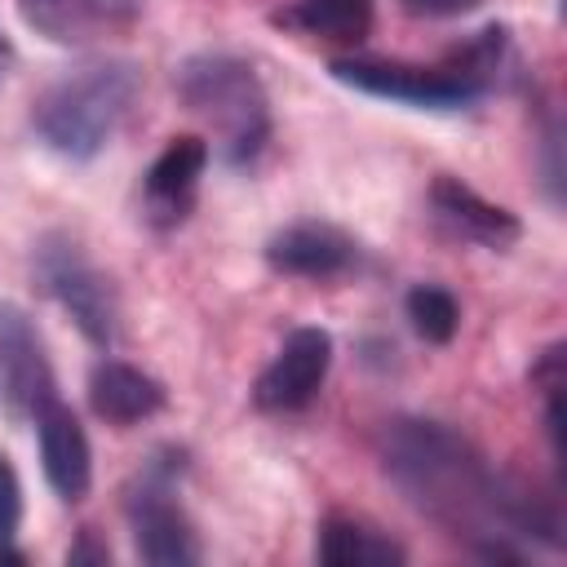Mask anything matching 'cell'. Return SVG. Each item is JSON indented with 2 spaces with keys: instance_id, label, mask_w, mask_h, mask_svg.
<instances>
[{
  "instance_id": "5b68a950",
  "label": "cell",
  "mask_w": 567,
  "mask_h": 567,
  "mask_svg": "<svg viewBox=\"0 0 567 567\" xmlns=\"http://www.w3.org/2000/svg\"><path fill=\"white\" fill-rule=\"evenodd\" d=\"M182 474H186V452L168 443V447H155L124 487L128 536H133L137 558L151 567H190L204 558L195 523L186 518L177 501Z\"/></svg>"
},
{
  "instance_id": "9c48e42d",
  "label": "cell",
  "mask_w": 567,
  "mask_h": 567,
  "mask_svg": "<svg viewBox=\"0 0 567 567\" xmlns=\"http://www.w3.org/2000/svg\"><path fill=\"white\" fill-rule=\"evenodd\" d=\"M261 257L275 275L328 284V279H346L363 266V244L332 221H288L266 239Z\"/></svg>"
},
{
  "instance_id": "ba28073f",
  "label": "cell",
  "mask_w": 567,
  "mask_h": 567,
  "mask_svg": "<svg viewBox=\"0 0 567 567\" xmlns=\"http://www.w3.org/2000/svg\"><path fill=\"white\" fill-rule=\"evenodd\" d=\"M332 368V332L319 323H301L284 337L275 359L252 381L257 412H301L328 381Z\"/></svg>"
},
{
  "instance_id": "603a6c76",
  "label": "cell",
  "mask_w": 567,
  "mask_h": 567,
  "mask_svg": "<svg viewBox=\"0 0 567 567\" xmlns=\"http://www.w3.org/2000/svg\"><path fill=\"white\" fill-rule=\"evenodd\" d=\"M13 62H18V49H13V40L0 31V84L9 80V71H13Z\"/></svg>"
},
{
  "instance_id": "7402d4cb",
  "label": "cell",
  "mask_w": 567,
  "mask_h": 567,
  "mask_svg": "<svg viewBox=\"0 0 567 567\" xmlns=\"http://www.w3.org/2000/svg\"><path fill=\"white\" fill-rule=\"evenodd\" d=\"M97 9H102V18H115V22H128L137 9H142V0H97Z\"/></svg>"
},
{
  "instance_id": "7a4b0ae2",
  "label": "cell",
  "mask_w": 567,
  "mask_h": 567,
  "mask_svg": "<svg viewBox=\"0 0 567 567\" xmlns=\"http://www.w3.org/2000/svg\"><path fill=\"white\" fill-rule=\"evenodd\" d=\"M509 66V27L492 22L447 49L439 62L399 58H332L328 75L368 97H390L416 111H465L496 89Z\"/></svg>"
},
{
  "instance_id": "5bb4252c",
  "label": "cell",
  "mask_w": 567,
  "mask_h": 567,
  "mask_svg": "<svg viewBox=\"0 0 567 567\" xmlns=\"http://www.w3.org/2000/svg\"><path fill=\"white\" fill-rule=\"evenodd\" d=\"M372 0H292L270 9V22L301 40L363 44L372 35Z\"/></svg>"
},
{
  "instance_id": "ac0fdd59",
  "label": "cell",
  "mask_w": 567,
  "mask_h": 567,
  "mask_svg": "<svg viewBox=\"0 0 567 567\" xmlns=\"http://www.w3.org/2000/svg\"><path fill=\"white\" fill-rule=\"evenodd\" d=\"M18 527H22V483H18V470L9 465V456L0 452V558H22L13 549Z\"/></svg>"
},
{
  "instance_id": "44dd1931",
  "label": "cell",
  "mask_w": 567,
  "mask_h": 567,
  "mask_svg": "<svg viewBox=\"0 0 567 567\" xmlns=\"http://www.w3.org/2000/svg\"><path fill=\"white\" fill-rule=\"evenodd\" d=\"M66 563H111V549L102 540H93V532H80V540L66 549Z\"/></svg>"
},
{
  "instance_id": "2e32d148",
  "label": "cell",
  "mask_w": 567,
  "mask_h": 567,
  "mask_svg": "<svg viewBox=\"0 0 567 567\" xmlns=\"http://www.w3.org/2000/svg\"><path fill=\"white\" fill-rule=\"evenodd\" d=\"M18 13L53 44H84L102 22L97 0H18Z\"/></svg>"
},
{
  "instance_id": "8fae6325",
  "label": "cell",
  "mask_w": 567,
  "mask_h": 567,
  "mask_svg": "<svg viewBox=\"0 0 567 567\" xmlns=\"http://www.w3.org/2000/svg\"><path fill=\"white\" fill-rule=\"evenodd\" d=\"M31 425H35V443H40V470H44L49 487L58 492V501H66V505L84 501L93 487V447H89L80 416L53 394L31 416Z\"/></svg>"
},
{
  "instance_id": "7c38bea8",
  "label": "cell",
  "mask_w": 567,
  "mask_h": 567,
  "mask_svg": "<svg viewBox=\"0 0 567 567\" xmlns=\"http://www.w3.org/2000/svg\"><path fill=\"white\" fill-rule=\"evenodd\" d=\"M430 213L439 217V226H447L456 239H470L478 248H492V252H505L523 239V221L518 213L483 199L474 186H465L461 177L452 173H439L430 182Z\"/></svg>"
},
{
  "instance_id": "d6986e66",
  "label": "cell",
  "mask_w": 567,
  "mask_h": 567,
  "mask_svg": "<svg viewBox=\"0 0 567 567\" xmlns=\"http://www.w3.org/2000/svg\"><path fill=\"white\" fill-rule=\"evenodd\" d=\"M563 124H558V111H545L540 115V186H545V199L558 208L563 204Z\"/></svg>"
},
{
  "instance_id": "52a82bcc",
  "label": "cell",
  "mask_w": 567,
  "mask_h": 567,
  "mask_svg": "<svg viewBox=\"0 0 567 567\" xmlns=\"http://www.w3.org/2000/svg\"><path fill=\"white\" fill-rule=\"evenodd\" d=\"M53 394L58 377L35 319L18 301H0V412L9 421H31Z\"/></svg>"
},
{
  "instance_id": "e0dca14e",
  "label": "cell",
  "mask_w": 567,
  "mask_h": 567,
  "mask_svg": "<svg viewBox=\"0 0 567 567\" xmlns=\"http://www.w3.org/2000/svg\"><path fill=\"white\" fill-rule=\"evenodd\" d=\"M403 315H408L412 332L430 346H447L461 328V301L443 284H412L403 297Z\"/></svg>"
},
{
  "instance_id": "3957f363",
  "label": "cell",
  "mask_w": 567,
  "mask_h": 567,
  "mask_svg": "<svg viewBox=\"0 0 567 567\" xmlns=\"http://www.w3.org/2000/svg\"><path fill=\"white\" fill-rule=\"evenodd\" d=\"M142 89V66L128 58H93L66 75H58L35 102H31V133L44 151L89 164L97 159L124 115L133 111V97Z\"/></svg>"
},
{
  "instance_id": "4fadbf2b",
  "label": "cell",
  "mask_w": 567,
  "mask_h": 567,
  "mask_svg": "<svg viewBox=\"0 0 567 567\" xmlns=\"http://www.w3.org/2000/svg\"><path fill=\"white\" fill-rule=\"evenodd\" d=\"M168 403V390L159 377H151L146 368L137 363H124V359H102L93 363L89 372V408L97 421L124 430V425H137V421H151L155 412H164Z\"/></svg>"
},
{
  "instance_id": "30bf717a",
  "label": "cell",
  "mask_w": 567,
  "mask_h": 567,
  "mask_svg": "<svg viewBox=\"0 0 567 567\" xmlns=\"http://www.w3.org/2000/svg\"><path fill=\"white\" fill-rule=\"evenodd\" d=\"M204 168H208V142L204 137H195V133L168 137V146L151 159V168L142 177V217L155 230L182 226L195 208Z\"/></svg>"
},
{
  "instance_id": "9a60e30c",
  "label": "cell",
  "mask_w": 567,
  "mask_h": 567,
  "mask_svg": "<svg viewBox=\"0 0 567 567\" xmlns=\"http://www.w3.org/2000/svg\"><path fill=\"white\" fill-rule=\"evenodd\" d=\"M315 558L323 567H399V563H408V549L390 532H381L363 518L328 514L319 523Z\"/></svg>"
},
{
  "instance_id": "6da1fadb",
  "label": "cell",
  "mask_w": 567,
  "mask_h": 567,
  "mask_svg": "<svg viewBox=\"0 0 567 567\" xmlns=\"http://www.w3.org/2000/svg\"><path fill=\"white\" fill-rule=\"evenodd\" d=\"M385 478L403 501L487 563H523L527 545L563 549V518L518 474L434 416H390L377 434Z\"/></svg>"
},
{
  "instance_id": "277c9868",
  "label": "cell",
  "mask_w": 567,
  "mask_h": 567,
  "mask_svg": "<svg viewBox=\"0 0 567 567\" xmlns=\"http://www.w3.org/2000/svg\"><path fill=\"white\" fill-rule=\"evenodd\" d=\"M173 89L182 106L217 128L221 159L230 168H252L270 142V97L257 66L226 49L190 53L173 66Z\"/></svg>"
},
{
  "instance_id": "8992f818",
  "label": "cell",
  "mask_w": 567,
  "mask_h": 567,
  "mask_svg": "<svg viewBox=\"0 0 567 567\" xmlns=\"http://www.w3.org/2000/svg\"><path fill=\"white\" fill-rule=\"evenodd\" d=\"M31 275L49 301L80 328V337L97 350H115L120 341V292L106 270L84 252V244L66 230H49L35 239Z\"/></svg>"
},
{
  "instance_id": "ffe728a7",
  "label": "cell",
  "mask_w": 567,
  "mask_h": 567,
  "mask_svg": "<svg viewBox=\"0 0 567 567\" xmlns=\"http://www.w3.org/2000/svg\"><path fill=\"white\" fill-rule=\"evenodd\" d=\"M483 0H403L408 13L416 18H461V13H474Z\"/></svg>"
}]
</instances>
